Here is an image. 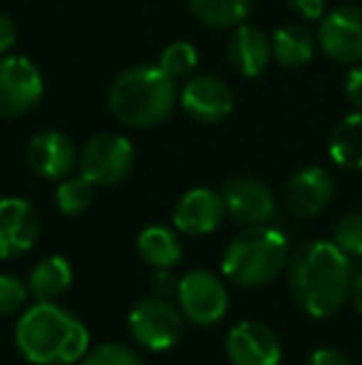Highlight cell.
Wrapping results in <instances>:
<instances>
[{
	"label": "cell",
	"mask_w": 362,
	"mask_h": 365,
	"mask_svg": "<svg viewBox=\"0 0 362 365\" xmlns=\"http://www.w3.org/2000/svg\"><path fill=\"white\" fill-rule=\"evenodd\" d=\"M305 365H353L348 356H343L335 348H318L313 356L305 361Z\"/></svg>",
	"instance_id": "obj_31"
},
{
	"label": "cell",
	"mask_w": 362,
	"mask_h": 365,
	"mask_svg": "<svg viewBox=\"0 0 362 365\" xmlns=\"http://www.w3.org/2000/svg\"><path fill=\"white\" fill-rule=\"evenodd\" d=\"M137 251L151 269H174L181 261V239L169 226H147L137 236Z\"/></svg>",
	"instance_id": "obj_21"
},
{
	"label": "cell",
	"mask_w": 362,
	"mask_h": 365,
	"mask_svg": "<svg viewBox=\"0 0 362 365\" xmlns=\"http://www.w3.org/2000/svg\"><path fill=\"white\" fill-rule=\"evenodd\" d=\"M226 217L243 226L268 224L275 217L273 192L253 177H236L221 189Z\"/></svg>",
	"instance_id": "obj_13"
},
{
	"label": "cell",
	"mask_w": 362,
	"mask_h": 365,
	"mask_svg": "<svg viewBox=\"0 0 362 365\" xmlns=\"http://www.w3.org/2000/svg\"><path fill=\"white\" fill-rule=\"evenodd\" d=\"M271 45L273 60L280 68H303V65H308L313 60L318 40H315V35L305 25L288 23L280 25L271 35Z\"/></svg>",
	"instance_id": "obj_18"
},
{
	"label": "cell",
	"mask_w": 362,
	"mask_h": 365,
	"mask_svg": "<svg viewBox=\"0 0 362 365\" xmlns=\"http://www.w3.org/2000/svg\"><path fill=\"white\" fill-rule=\"evenodd\" d=\"M226 207L218 192L198 187L186 192L174 207V229L183 236H208L221 226Z\"/></svg>",
	"instance_id": "obj_16"
},
{
	"label": "cell",
	"mask_w": 362,
	"mask_h": 365,
	"mask_svg": "<svg viewBox=\"0 0 362 365\" xmlns=\"http://www.w3.org/2000/svg\"><path fill=\"white\" fill-rule=\"evenodd\" d=\"M355 269L333 241L303 244L288 261V286L300 311L313 318H330L345 306L353 289Z\"/></svg>",
	"instance_id": "obj_1"
},
{
	"label": "cell",
	"mask_w": 362,
	"mask_h": 365,
	"mask_svg": "<svg viewBox=\"0 0 362 365\" xmlns=\"http://www.w3.org/2000/svg\"><path fill=\"white\" fill-rule=\"evenodd\" d=\"M28 296V284H23L18 276L0 274V316H13V313L23 311Z\"/></svg>",
	"instance_id": "obj_27"
},
{
	"label": "cell",
	"mask_w": 362,
	"mask_h": 365,
	"mask_svg": "<svg viewBox=\"0 0 362 365\" xmlns=\"http://www.w3.org/2000/svg\"><path fill=\"white\" fill-rule=\"evenodd\" d=\"M40 236V217L28 199H0V261L28 254Z\"/></svg>",
	"instance_id": "obj_11"
},
{
	"label": "cell",
	"mask_w": 362,
	"mask_h": 365,
	"mask_svg": "<svg viewBox=\"0 0 362 365\" xmlns=\"http://www.w3.org/2000/svg\"><path fill=\"white\" fill-rule=\"evenodd\" d=\"M273 60L271 38L256 25L241 23L228 40V63L241 77H258Z\"/></svg>",
	"instance_id": "obj_17"
},
{
	"label": "cell",
	"mask_w": 362,
	"mask_h": 365,
	"mask_svg": "<svg viewBox=\"0 0 362 365\" xmlns=\"http://www.w3.org/2000/svg\"><path fill=\"white\" fill-rule=\"evenodd\" d=\"M179 102L181 110L201 125H216L233 112L231 87L213 75L188 77L179 92Z\"/></svg>",
	"instance_id": "obj_10"
},
{
	"label": "cell",
	"mask_w": 362,
	"mask_h": 365,
	"mask_svg": "<svg viewBox=\"0 0 362 365\" xmlns=\"http://www.w3.org/2000/svg\"><path fill=\"white\" fill-rule=\"evenodd\" d=\"M45 92L40 68L25 55L0 58V120L30 112Z\"/></svg>",
	"instance_id": "obj_8"
},
{
	"label": "cell",
	"mask_w": 362,
	"mask_h": 365,
	"mask_svg": "<svg viewBox=\"0 0 362 365\" xmlns=\"http://www.w3.org/2000/svg\"><path fill=\"white\" fill-rule=\"evenodd\" d=\"M95 199V184L80 174V177H65L60 179L58 192H55V204L65 217H80L90 209Z\"/></svg>",
	"instance_id": "obj_23"
},
{
	"label": "cell",
	"mask_w": 362,
	"mask_h": 365,
	"mask_svg": "<svg viewBox=\"0 0 362 365\" xmlns=\"http://www.w3.org/2000/svg\"><path fill=\"white\" fill-rule=\"evenodd\" d=\"M15 346L33 365H73L90 353L85 323L53 301H38L20 316Z\"/></svg>",
	"instance_id": "obj_2"
},
{
	"label": "cell",
	"mask_w": 362,
	"mask_h": 365,
	"mask_svg": "<svg viewBox=\"0 0 362 365\" xmlns=\"http://www.w3.org/2000/svg\"><path fill=\"white\" fill-rule=\"evenodd\" d=\"M278 336L261 321H241L226 336V358L231 365H278Z\"/></svg>",
	"instance_id": "obj_12"
},
{
	"label": "cell",
	"mask_w": 362,
	"mask_h": 365,
	"mask_svg": "<svg viewBox=\"0 0 362 365\" xmlns=\"http://www.w3.org/2000/svg\"><path fill=\"white\" fill-rule=\"evenodd\" d=\"M80 174L95 187H112L127 179L134 167V147L127 137L102 132L87 140L78 159Z\"/></svg>",
	"instance_id": "obj_6"
},
{
	"label": "cell",
	"mask_w": 362,
	"mask_h": 365,
	"mask_svg": "<svg viewBox=\"0 0 362 365\" xmlns=\"http://www.w3.org/2000/svg\"><path fill=\"white\" fill-rule=\"evenodd\" d=\"M288 5L300 20L308 23H320L328 10V0H288Z\"/></svg>",
	"instance_id": "obj_28"
},
{
	"label": "cell",
	"mask_w": 362,
	"mask_h": 365,
	"mask_svg": "<svg viewBox=\"0 0 362 365\" xmlns=\"http://www.w3.org/2000/svg\"><path fill=\"white\" fill-rule=\"evenodd\" d=\"M78 147L65 132L45 130L30 140L28 145V164L35 174L50 182L70 177L73 169L78 167Z\"/></svg>",
	"instance_id": "obj_14"
},
{
	"label": "cell",
	"mask_w": 362,
	"mask_h": 365,
	"mask_svg": "<svg viewBox=\"0 0 362 365\" xmlns=\"http://www.w3.org/2000/svg\"><path fill=\"white\" fill-rule=\"evenodd\" d=\"M345 97H348L355 110L362 112V63L353 65L350 73L345 75Z\"/></svg>",
	"instance_id": "obj_30"
},
{
	"label": "cell",
	"mask_w": 362,
	"mask_h": 365,
	"mask_svg": "<svg viewBox=\"0 0 362 365\" xmlns=\"http://www.w3.org/2000/svg\"><path fill=\"white\" fill-rule=\"evenodd\" d=\"M80 365H144L137 351H132L124 343H102L95 351H90Z\"/></svg>",
	"instance_id": "obj_26"
},
{
	"label": "cell",
	"mask_w": 362,
	"mask_h": 365,
	"mask_svg": "<svg viewBox=\"0 0 362 365\" xmlns=\"http://www.w3.org/2000/svg\"><path fill=\"white\" fill-rule=\"evenodd\" d=\"M191 10L208 28H236L251 15L253 0H188Z\"/></svg>",
	"instance_id": "obj_22"
},
{
	"label": "cell",
	"mask_w": 362,
	"mask_h": 365,
	"mask_svg": "<svg viewBox=\"0 0 362 365\" xmlns=\"http://www.w3.org/2000/svg\"><path fill=\"white\" fill-rule=\"evenodd\" d=\"M328 152L338 167L362 172V112L355 110L335 125Z\"/></svg>",
	"instance_id": "obj_20"
},
{
	"label": "cell",
	"mask_w": 362,
	"mask_h": 365,
	"mask_svg": "<svg viewBox=\"0 0 362 365\" xmlns=\"http://www.w3.org/2000/svg\"><path fill=\"white\" fill-rule=\"evenodd\" d=\"M129 333L147 351H169L183 336V313L169 298L151 296L129 311Z\"/></svg>",
	"instance_id": "obj_5"
},
{
	"label": "cell",
	"mask_w": 362,
	"mask_h": 365,
	"mask_svg": "<svg viewBox=\"0 0 362 365\" xmlns=\"http://www.w3.org/2000/svg\"><path fill=\"white\" fill-rule=\"evenodd\" d=\"M196 65H198V50L191 43H186V40L169 43L159 55V68L174 82L191 75L196 70Z\"/></svg>",
	"instance_id": "obj_24"
},
{
	"label": "cell",
	"mask_w": 362,
	"mask_h": 365,
	"mask_svg": "<svg viewBox=\"0 0 362 365\" xmlns=\"http://www.w3.org/2000/svg\"><path fill=\"white\" fill-rule=\"evenodd\" d=\"M179 308L188 323L193 326H216L228 311V291L216 274L206 269L188 271L179 279Z\"/></svg>",
	"instance_id": "obj_7"
},
{
	"label": "cell",
	"mask_w": 362,
	"mask_h": 365,
	"mask_svg": "<svg viewBox=\"0 0 362 365\" xmlns=\"http://www.w3.org/2000/svg\"><path fill=\"white\" fill-rule=\"evenodd\" d=\"M290 261L288 239L268 224L248 226L228 241L221 271L241 289H261L278 279Z\"/></svg>",
	"instance_id": "obj_4"
},
{
	"label": "cell",
	"mask_w": 362,
	"mask_h": 365,
	"mask_svg": "<svg viewBox=\"0 0 362 365\" xmlns=\"http://www.w3.org/2000/svg\"><path fill=\"white\" fill-rule=\"evenodd\" d=\"M73 286V266L63 256H45L30 271L28 289L35 301H55Z\"/></svg>",
	"instance_id": "obj_19"
},
{
	"label": "cell",
	"mask_w": 362,
	"mask_h": 365,
	"mask_svg": "<svg viewBox=\"0 0 362 365\" xmlns=\"http://www.w3.org/2000/svg\"><path fill=\"white\" fill-rule=\"evenodd\" d=\"M107 100L117 122L134 130H149L174 112L176 85L159 65H134L115 77Z\"/></svg>",
	"instance_id": "obj_3"
},
{
	"label": "cell",
	"mask_w": 362,
	"mask_h": 365,
	"mask_svg": "<svg viewBox=\"0 0 362 365\" xmlns=\"http://www.w3.org/2000/svg\"><path fill=\"white\" fill-rule=\"evenodd\" d=\"M350 298H353V303H355V308L362 313V269L355 274V279H353V289H350Z\"/></svg>",
	"instance_id": "obj_33"
},
{
	"label": "cell",
	"mask_w": 362,
	"mask_h": 365,
	"mask_svg": "<svg viewBox=\"0 0 362 365\" xmlns=\"http://www.w3.org/2000/svg\"><path fill=\"white\" fill-rule=\"evenodd\" d=\"M318 48L340 65L362 63V5H340L323 15L318 25Z\"/></svg>",
	"instance_id": "obj_9"
},
{
	"label": "cell",
	"mask_w": 362,
	"mask_h": 365,
	"mask_svg": "<svg viewBox=\"0 0 362 365\" xmlns=\"http://www.w3.org/2000/svg\"><path fill=\"white\" fill-rule=\"evenodd\" d=\"M18 43V28H15L13 18L0 13V55L10 53Z\"/></svg>",
	"instance_id": "obj_32"
},
{
	"label": "cell",
	"mask_w": 362,
	"mask_h": 365,
	"mask_svg": "<svg viewBox=\"0 0 362 365\" xmlns=\"http://www.w3.org/2000/svg\"><path fill=\"white\" fill-rule=\"evenodd\" d=\"M333 244L348 256H362V214L353 212L338 219L333 229Z\"/></svg>",
	"instance_id": "obj_25"
},
{
	"label": "cell",
	"mask_w": 362,
	"mask_h": 365,
	"mask_svg": "<svg viewBox=\"0 0 362 365\" xmlns=\"http://www.w3.org/2000/svg\"><path fill=\"white\" fill-rule=\"evenodd\" d=\"M176 289H179V279L169 269H154V276H151V291H154V296L171 298L176 296Z\"/></svg>",
	"instance_id": "obj_29"
},
{
	"label": "cell",
	"mask_w": 362,
	"mask_h": 365,
	"mask_svg": "<svg viewBox=\"0 0 362 365\" xmlns=\"http://www.w3.org/2000/svg\"><path fill=\"white\" fill-rule=\"evenodd\" d=\"M335 194V182L328 169L305 167L290 177L285 187V207L293 217L313 219L328 209Z\"/></svg>",
	"instance_id": "obj_15"
}]
</instances>
